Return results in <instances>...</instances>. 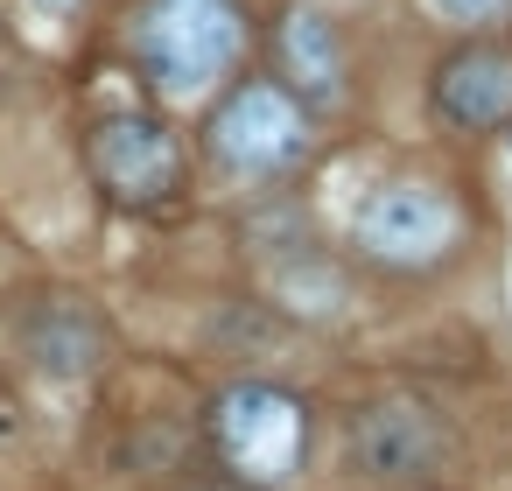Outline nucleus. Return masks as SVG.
<instances>
[{"label":"nucleus","mask_w":512,"mask_h":491,"mask_svg":"<svg viewBox=\"0 0 512 491\" xmlns=\"http://www.w3.org/2000/svg\"><path fill=\"white\" fill-rule=\"evenodd\" d=\"M246 22L232 0H148L134 22V50L155 92L169 99H197L211 92L232 64H239Z\"/></svg>","instance_id":"1"},{"label":"nucleus","mask_w":512,"mask_h":491,"mask_svg":"<svg viewBox=\"0 0 512 491\" xmlns=\"http://www.w3.org/2000/svg\"><path fill=\"white\" fill-rule=\"evenodd\" d=\"M309 148V120L281 85H239L211 120V155L232 176H281Z\"/></svg>","instance_id":"2"},{"label":"nucleus","mask_w":512,"mask_h":491,"mask_svg":"<svg viewBox=\"0 0 512 491\" xmlns=\"http://www.w3.org/2000/svg\"><path fill=\"white\" fill-rule=\"evenodd\" d=\"M211 435H218L225 463L260 484H274L302 463V407L274 386H232L211 414Z\"/></svg>","instance_id":"3"},{"label":"nucleus","mask_w":512,"mask_h":491,"mask_svg":"<svg viewBox=\"0 0 512 491\" xmlns=\"http://www.w3.org/2000/svg\"><path fill=\"white\" fill-rule=\"evenodd\" d=\"M92 169L120 204H162L183 176V155H176L169 127H155L141 113H113L92 134Z\"/></svg>","instance_id":"4"},{"label":"nucleus","mask_w":512,"mask_h":491,"mask_svg":"<svg viewBox=\"0 0 512 491\" xmlns=\"http://www.w3.org/2000/svg\"><path fill=\"white\" fill-rule=\"evenodd\" d=\"M449 232H456V204L442 190H428V183H386L358 211V239L379 260H400V267L407 260H435L449 246Z\"/></svg>","instance_id":"5"},{"label":"nucleus","mask_w":512,"mask_h":491,"mask_svg":"<svg viewBox=\"0 0 512 491\" xmlns=\"http://www.w3.org/2000/svg\"><path fill=\"white\" fill-rule=\"evenodd\" d=\"M435 106L449 127H491L512 113V57L491 50V43H470L456 50L442 71H435Z\"/></svg>","instance_id":"6"},{"label":"nucleus","mask_w":512,"mask_h":491,"mask_svg":"<svg viewBox=\"0 0 512 491\" xmlns=\"http://www.w3.org/2000/svg\"><path fill=\"white\" fill-rule=\"evenodd\" d=\"M351 449L372 477H414L428 456H435V435L421 421V407H372L358 428H351Z\"/></svg>","instance_id":"7"},{"label":"nucleus","mask_w":512,"mask_h":491,"mask_svg":"<svg viewBox=\"0 0 512 491\" xmlns=\"http://www.w3.org/2000/svg\"><path fill=\"white\" fill-rule=\"evenodd\" d=\"M29 351L43 372H92L99 365V323L71 302H50L29 316Z\"/></svg>","instance_id":"8"},{"label":"nucleus","mask_w":512,"mask_h":491,"mask_svg":"<svg viewBox=\"0 0 512 491\" xmlns=\"http://www.w3.org/2000/svg\"><path fill=\"white\" fill-rule=\"evenodd\" d=\"M281 57H288V78L309 92V99H337V78H344V64H337V36H330V22L323 15H288V29H281Z\"/></svg>","instance_id":"9"},{"label":"nucleus","mask_w":512,"mask_h":491,"mask_svg":"<svg viewBox=\"0 0 512 491\" xmlns=\"http://www.w3.org/2000/svg\"><path fill=\"white\" fill-rule=\"evenodd\" d=\"M442 15H456V22H491V15H505L512 0H435Z\"/></svg>","instance_id":"10"},{"label":"nucleus","mask_w":512,"mask_h":491,"mask_svg":"<svg viewBox=\"0 0 512 491\" xmlns=\"http://www.w3.org/2000/svg\"><path fill=\"white\" fill-rule=\"evenodd\" d=\"M36 8H50V15H71V8H78V0H36Z\"/></svg>","instance_id":"11"}]
</instances>
